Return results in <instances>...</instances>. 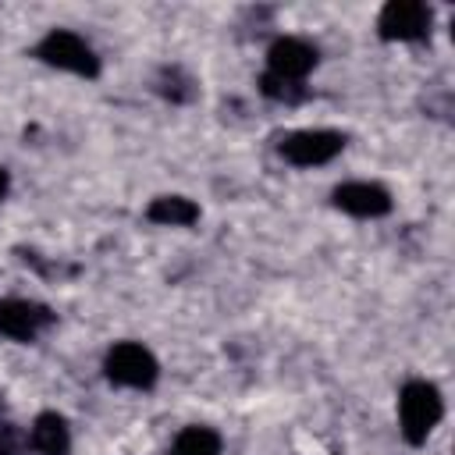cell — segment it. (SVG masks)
Here are the masks:
<instances>
[{
	"label": "cell",
	"instance_id": "52a82bcc",
	"mask_svg": "<svg viewBox=\"0 0 455 455\" xmlns=\"http://www.w3.org/2000/svg\"><path fill=\"white\" fill-rule=\"evenodd\" d=\"M50 320H53V313L39 302H25V299L0 302V334L11 341H32Z\"/></svg>",
	"mask_w": 455,
	"mask_h": 455
},
{
	"label": "cell",
	"instance_id": "4fadbf2b",
	"mask_svg": "<svg viewBox=\"0 0 455 455\" xmlns=\"http://www.w3.org/2000/svg\"><path fill=\"white\" fill-rule=\"evenodd\" d=\"M25 451H28V437L21 434V427L0 423V455H25Z\"/></svg>",
	"mask_w": 455,
	"mask_h": 455
},
{
	"label": "cell",
	"instance_id": "3957f363",
	"mask_svg": "<svg viewBox=\"0 0 455 455\" xmlns=\"http://www.w3.org/2000/svg\"><path fill=\"white\" fill-rule=\"evenodd\" d=\"M103 370H107V380L117 384V387H135V391H146L156 384L160 377V366L153 359V352L139 341H117L110 345L107 359H103Z\"/></svg>",
	"mask_w": 455,
	"mask_h": 455
},
{
	"label": "cell",
	"instance_id": "ba28073f",
	"mask_svg": "<svg viewBox=\"0 0 455 455\" xmlns=\"http://www.w3.org/2000/svg\"><path fill=\"white\" fill-rule=\"evenodd\" d=\"M331 199H334L338 210H345L348 217H363V220L384 217V213L391 210L387 188H380V185H373V181H345V185L334 188Z\"/></svg>",
	"mask_w": 455,
	"mask_h": 455
},
{
	"label": "cell",
	"instance_id": "6da1fadb",
	"mask_svg": "<svg viewBox=\"0 0 455 455\" xmlns=\"http://www.w3.org/2000/svg\"><path fill=\"white\" fill-rule=\"evenodd\" d=\"M444 416V398L430 380H409L398 391V423L409 444H423Z\"/></svg>",
	"mask_w": 455,
	"mask_h": 455
},
{
	"label": "cell",
	"instance_id": "5bb4252c",
	"mask_svg": "<svg viewBox=\"0 0 455 455\" xmlns=\"http://www.w3.org/2000/svg\"><path fill=\"white\" fill-rule=\"evenodd\" d=\"M7 188H11V174H7L4 167H0V199L7 196Z\"/></svg>",
	"mask_w": 455,
	"mask_h": 455
},
{
	"label": "cell",
	"instance_id": "277c9868",
	"mask_svg": "<svg viewBox=\"0 0 455 455\" xmlns=\"http://www.w3.org/2000/svg\"><path fill=\"white\" fill-rule=\"evenodd\" d=\"M277 149L295 167H320V164H331L345 149V135L331 128H302V132L284 135Z\"/></svg>",
	"mask_w": 455,
	"mask_h": 455
},
{
	"label": "cell",
	"instance_id": "7c38bea8",
	"mask_svg": "<svg viewBox=\"0 0 455 455\" xmlns=\"http://www.w3.org/2000/svg\"><path fill=\"white\" fill-rule=\"evenodd\" d=\"M259 92L267 100H277V103H302L306 100V85L302 82H288V78H277L270 71L259 78Z\"/></svg>",
	"mask_w": 455,
	"mask_h": 455
},
{
	"label": "cell",
	"instance_id": "7a4b0ae2",
	"mask_svg": "<svg viewBox=\"0 0 455 455\" xmlns=\"http://www.w3.org/2000/svg\"><path fill=\"white\" fill-rule=\"evenodd\" d=\"M36 57L50 68H60V71H71L78 78H96L100 75V57L96 50L78 36V32H68V28H53L39 39L36 46Z\"/></svg>",
	"mask_w": 455,
	"mask_h": 455
},
{
	"label": "cell",
	"instance_id": "5b68a950",
	"mask_svg": "<svg viewBox=\"0 0 455 455\" xmlns=\"http://www.w3.org/2000/svg\"><path fill=\"white\" fill-rule=\"evenodd\" d=\"M377 32L387 43L423 39L430 32V7L419 4V0H391L377 14Z\"/></svg>",
	"mask_w": 455,
	"mask_h": 455
},
{
	"label": "cell",
	"instance_id": "8992f818",
	"mask_svg": "<svg viewBox=\"0 0 455 455\" xmlns=\"http://www.w3.org/2000/svg\"><path fill=\"white\" fill-rule=\"evenodd\" d=\"M267 64H270V75L288 78V82H302L316 68V46H309L306 39H295V36H281L270 43Z\"/></svg>",
	"mask_w": 455,
	"mask_h": 455
},
{
	"label": "cell",
	"instance_id": "8fae6325",
	"mask_svg": "<svg viewBox=\"0 0 455 455\" xmlns=\"http://www.w3.org/2000/svg\"><path fill=\"white\" fill-rule=\"evenodd\" d=\"M171 455H220V434L210 427H185L174 437Z\"/></svg>",
	"mask_w": 455,
	"mask_h": 455
},
{
	"label": "cell",
	"instance_id": "9c48e42d",
	"mask_svg": "<svg viewBox=\"0 0 455 455\" xmlns=\"http://www.w3.org/2000/svg\"><path fill=\"white\" fill-rule=\"evenodd\" d=\"M32 448L39 455H68L71 451V430L60 412H39L32 423Z\"/></svg>",
	"mask_w": 455,
	"mask_h": 455
},
{
	"label": "cell",
	"instance_id": "30bf717a",
	"mask_svg": "<svg viewBox=\"0 0 455 455\" xmlns=\"http://www.w3.org/2000/svg\"><path fill=\"white\" fill-rule=\"evenodd\" d=\"M146 217L153 224H164V228H188L199 220V206L185 196H156L146 210Z\"/></svg>",
	"mask_w": 455,
	"mask_h": 455
}]
</instances>
